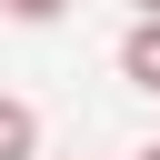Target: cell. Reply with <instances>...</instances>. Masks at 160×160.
I'll return each mask as SVG.
<instances>
[{
  "label": "cell",
  "mask_w": 160,
  "mask_h": 160,
  "mask_svg": "<svg viewBox=\"0 0 160 160\" xmlns=\"http://www.w3.org/2000/svg\"><path fill=\"white\" fill-rule=\"evenodd\" d=\"M120 80L130 90H160V20H130L120 30Z\"/></svg>",
  "instance_id": "cell-1"
},
{
  "label": "cell",
  "mask_w": 160,
  "mask_h": 160,
  "mask_svg": "<svg viewBox=\"0 0 160 160\" xmlns=\"http://www.w3.org/2000/svg\"><path fill=\"white\" fill-rule=\"evenodd\" d=\"M0 160H40V110L0 90Z\"/></svg>",
  "instance_id": "cell-2"
},
{
  "label": "cell",
  "mask_w": 160,
  "mask_h": 160,
  "mask_svg": "<svg viewBox=\"0 0 160 160\" xmlns=\"http://www.w3.org/2000/svg\"><path fill=\"white\" fill-rule=\"evenodd\" d=\"M0 10H10V20H20V30H50V20H60V10H70V0H0Z\"/></svg>",
  "instance_id": "cell-3"
},
{
  "label": "cell",
  "mask_w": 160,
  "mask_h": 160,
  "mask_svg": "<svg viewBox=\"0 0 160 160\" xmlns=\"http://www.w3.org/2000/svg\"><path fill=\"white\" fill-rule=\"evenodd\" d=\"M130 10H140V20H160V0H130Z\"/></svg>",
  "instance_id": "cell-4"
},
{
  "label": "cell",
  "mask_w": 160,
  "mask_h": 160,
  "mask_svg": "<svg viewBox=\"0 0 160 160\" xmlns=\"http://www.w3.org/2000/svg\"><path fill=\"white\" fill-rule=\"evenodd\" d=\"M140 160H160V140H150V150H140Z\"/></svg>",
  "instance_id": "cell-5"
}]
</instances>
